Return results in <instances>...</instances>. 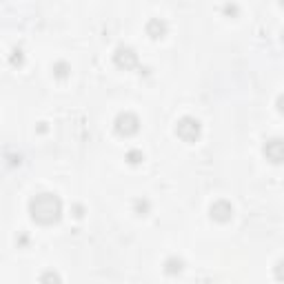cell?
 Returning <instances> with one entry per match:
<instances>
[{"label": "cell", "mask_w": 284, "mask_h": 284, "mask_svg": "<svg viewBox=\"0 0 284 284\" xmlns=\"http://www.w3.org/2000/svg\"><path fill=\"white\" fill-rule=\"evenodd\" d=\"M84 213H87V209H84V204H80V202L71 204V216L76 218V220H82V218H84Z\"/></svg>", "instance_id": "obj_14"}, {"label": "cell", "mask_w": 284, "mask_h": 284, "mask_svg": "<svg viewBox=\"0 0 284 284\" xmlns=\"http://www.w3.org/2000/svg\"><path fill=\"white\" fill-rule=\"evenodd\" d=\"M144 31H147V36L151 38V40H162L169 33V24L164 22L162 18H151V20L147 22V27H144Z\"/></svg>", "instance_id": "obj_7"}, {"label": "cell", "mask_w": 284, "mask_h": 284, "mask_svg": "<svg viewBox=\"0 0 284 284\" xmlns=\"http://www.w3.org/2000/svg\"><path fill=\"white\" fill-rule=\"evenodd\" d=\"M40 282H60V276L53 273V271H47V273H42L40 276Z\"/></svg>", "instance_id": "obj_16"}, {"label": "cell", "mask_w": 284, "mask_h": 284, "mask_svg": "<svg viewBox=\"0 0 284 284\" xmlns=\"http://www.w3.org/2000/svg\"><path fill=\"white\" fill-rule=\"evenodd\" d=\"M173 131H176V136L180 138L182 142L193 144L202 138V122L193 116H182L180 120L176 122V129H173Z\"/></svg>", "instance_id": "obj_2"}, {"label": "cell", "mask_w": 284, "mask_h": 284, "mask_svg": "<svg viewBox=\"0 0 284 284\" xmlns=\"http://www.w3.org/2000/svg\"><path fill=\"white\" fill-rule=\"evenodd\" d=\"M124 160H127L129 164H142V160H144V153L140 151V149H129L127 151V156H124Z\"/></svg>", "instance_id": "obj_11"}, {"label": "cell", "mask_w": 284, "mask_h": 284, "mask_svg": "<svg viewBox=\"0 0 284 284\" xmlns=\"http://www.w3.org/2000/svg\"><path fill=\"white\" fill-rule=\"evenodd\" d=\"M276 109H278V113L284 116V93H280V96L276 98Z\"/></svg>", "instance_id": "obj_17"}, {"label": "cell", "mask_w": 284, "mask_h": 284, "mask_svg": "<svg viewBox=\"0 0 284 284\" xmlns=\"http://www.w3.org/2000/svg\"><path fill=\"white\" fill-rule=\"evenodd\" d=\"M222 13H224L227 18H238V16H240V7H238L236 2H227V4L222 7Z\"/></svg>", "instance_id": "obj_12"}, {"label": "cell", "mask_w": 284, "mask_h": 284, "mask_svg": "<svg viewBox=\"0 0 284 284\" xmlns=\"http://www.w3.org/2000/svg\"><path fill=\"white\" fill-rule=\"evenodd\" d=\"M113 131L118 133L120 138H131L140 131V118L131 111H122L116 116L113 120Z\"/></svg>", "instance_id": "obj_3"}, {"label": "cell", "mask_w": 284, "mask_h": 284, "mask_svg": "<svg viewBox=\"0 0 284 284\" xmlns=\"http://www.w3.org/2000/svg\"><path fill=\"white\" fill-rule=\"evenodd\" d=\"M278 2H280V7H282V9H284V0H278Z\"/></svg>", "instance_id": "obj_20"}, {"label": "cell", "mask_w": 284, "mask_h": 284, "mask_svg": "<svg viewBox=\"0 0 284 284\" xmlns=\"http://www.w3.org/2000/svg\"><path fill=\"white\" fill-rule=\"evenodd\" d=\"M29 216L40 227H53L62 218V200L58 193L42 191L29 200Z\"/></svg>", "instance_id": "obj_1"}, {"label": "cell", "mask_w": 284, "mask_h": 284, "mask_svg": "<svg viewBox=\"0 0 284 284\" xmlns=\"http://www.w3.org/2000/svg\"><path fill=\"white\" fill-rule=\"evenodd\" d=\"M133 213L140 218L149 216V213H151V200H149V198H136V200H133Z\"/></svg>", "instance_id": "obj_10"}, {"label": "cell", "mask_w": 284, "mask_h": 284, "mask_svg": "<svg viewBox=\"0 0 284 284\" xmlns=\"http://www.w3.org/2000/svg\"><path fill=\"white\" fill-rule=\"evenodd\" d=\"M273 276H276V280L284 282V260H278L276 267H273Z\"/></svg>", "instance_id": "obj_15"}, {"label": "cell", "mask_w": 284, "mask_h": 284, "mask_svg": "<svg viewBox=\"0 0 284 284\" xmlns=\"http://www.w3.org/2000/svg\"><path fill=\"white\" fill-rule=\"evenodd\" d=\"M209 218L218 224H227L233 218V204L229 200H216L209 207Z\"/></svg>", "instance_id": "obj_6"}, {"label": "cell", "mask_w": 284, "mask_h": 284, "mask_svg": "<svg viewBox=\"0 0 284 284\" xmlns=\"http://www.w3.org/2000/svg\"><path fill=\"white\" fill-rule=\"evenodd\" d=\"M53 78H58V80H67L69 76H71V64H69L67 60H58L53 62Z\"/></svg>", "instance_id": "obj_9"}, {"label": "cell", "mask_w": 284, "mask_h": 284, "mask_svg": "<svg viewBox=\"0 0 284 284\" xmlns=\"http://www.w3.org/2000/svg\"><path fill=\"white\" fill-rule=\"evenodd\" d=\"M162 267H164V273H167V276H178V273H182V269H184V260L178 256H169Z\"/></svg>", "instance_id": "obj_8"}, {"label": "cell", "mask_w": 284, "mask_h": 284, "mask_svg": "<svg viewBox=\"0 0 284 284\" xmlns=\"http://www.w3.org/2000/svg\"><path fill=\"white\" fill-rule=\"evenodd\" d=\"M27 242H29V238H27V236H20V244H22V247H24Z\"/></svg>", "instance_id": "obj_19"}, {"label": "cell", "mask_w": 284, "mask_h": 284, "mask_svg": "<svg viewBox=\"0 0 284 284\" xmlns=\"http://www.w3.org/2000/svg\"><path fill=\"white\" fill-rule=\"evenodd\" d=\"M38 133H47V124L40 122V127H38Z\"/></svg>", "instance_id": "obj_18"}, {"label": "cell", "mask_w": 284, "mask_h": 284, "mask_svg": "<svg viewBox=\"0 0 284 284\" xmlns=\"http://www.w3.org/2000/svg\"><path fill=\"white\" fill-rule=\"evenodd\" d=\"M9 62H11L13 67H22V64H24V53H22V49H13V51H11V58H9Z\"/></svg>", "instance_id": "obj_13"}, {"label": "cell", "mask_w": 284, "mask_h": 284, "mask_svg": "<svg viewBox=\"0 0 284 284\" xmlns=\"http://www.w3.org/2000/svg\"><path fill=\"white\" fill-rule=\"evenodd\" d=\"M262 156L267 158V162L282 167L284 164V138L282 136H273L262 144Z\"/></svg>", "instance_id": "obj_5"}, {"label": "cell", "mask_w": 284, "mask_h": 284, "mask_svg": "<svg viewBox=\"0 0 284 284\" xmlns=\"http://www.w3.org/2000/svg\"><path fill=\"white\" fill-rule=\"evenodd\" d=\"M280 40H282V44H284V31H282V38H280Z\"/></svg>", "instance_id": "obj_21"}, {"label": "cell", "mask_w": 284, "mask_h": 284, "mask_svg": "<svg viewBox=\"0 0 284 284\" xmlns=\"http://www.w3.org/2000/svg\"><path fill=\"white\" fill-rule=\"evenodd\" d=\"M113 64L118 69H124V71H133V69L140 67V56L133 47H127V44H120V47L113 51Z\"/></svg>", "instance_id": "obj_4"}]
</instances>
